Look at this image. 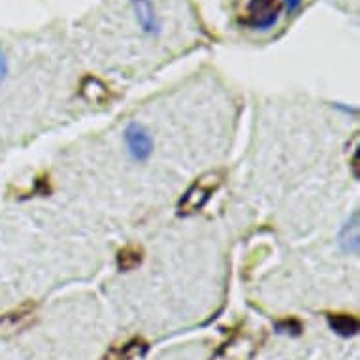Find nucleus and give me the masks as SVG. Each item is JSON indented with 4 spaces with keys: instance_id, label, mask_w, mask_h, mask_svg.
<instances>
[{
    "instance_id": "obj_1",
    "label": "nucleus",
    "mask_w": 360,
    "mask_h": 360,
    "mask_svg": "<svg viewBox=\"0 0 360 360\" xmlns=\"http://www.w3.org/2000/svg\"><path fill=\"white\" fill-rule=\"evenodd\" d=\"M221 184H223V174L221 172L204 174L200 179H196L195 184L191 185L184 198L177 202V215L191 217V215H196L198 212H202L210 202V198L217 193Z\"/></svg>"
},
{
    "instance_id": "obj_2",
    "label": "nucleus",
    "mask_w": 360,
    "mask_h": 360,
    "mask_svg": "<svg viewBox=\"0 0 360 360\" xmlns=\"http://www.w3.org/2000/svg\"><path fill=\"white\" fill-rule=\"evenodd\" d=\"M283 12V0H249L243 25L257 30H270L278 25Z\"/></svg>"
},
{
    "instance_id": "obj_3",
    "label": "nucleus",
    "mask_w": 360,
    "mask_h": 360,
    "mask_svg": "<svg viewBox=\"0 0 360 360\" xmlns=\"http://www.w3.org/2000/svg\"><path fill=\"white\" fill-rule=\"evenodd\" d=\"M124 142L129 148L130 157L138 162L148 160L153 153V138L148 132L146 127L138 123H130L124 130Z\"/></svg>"
},
{
    "instance_id": "obj_4",
    "label": "nucleus",
    "mask_w": 360,
    "mask_h": 360,
    "mask_svg": "<svg viewBox=\"0 0 360 360\" xmlns=\"http://www.w3.org/2000/svg\"><path fill=\"white\" fill-rule=\"evenodd\" d=\"M130 2H132L138 23H140L143 32H148V34H159L160 21L157 18V12H155V6L151 4V0H130Z\"/></svg>"
},
{
    "instance_id": "obj_5",
    "label": "nucleus",
    "mask_w": 360,
    "mask_h": 360,
    "mask_svg": "<svg viewBox=\"0 0 360 360\" xmlns=\"http://www.w3.org/2000/svg\"><path fill=\"white\" fill-rule=\"evenodd\" d=\"M79 93L89 104H106L110 101V89L104 82H101L98 77L87 76L82 82Z\"/></svg>"
},
{
    "instance_id": "obj_6",
    "label": "nucleus",
    "mask_w": 360,
    "mask_h": 360,
    "mask_svg": "<svg viewBox=\"0 0 360 360\" xmlns=\"http://www.w3.org/2000/svg\"><path fill=\"white\" fill-rule=\"evenodd\" d=\"M340 243L345 253H359L360 245V217L359 212L353 213V217L349 219L345 226L342 229V234H340Z\"/></svg>"
},
{
    "instance_id": "obj_7",
    "label": "nucleus",
    "mask_w": 360,
    "mask_h": 360,
    "mask_svg": "<svg viewBox=\"0 0 360 360\" xmlns=\"http://www.w3.org/2000/svg\"><path fill=\"white\" fill-rule=\"evenodd\" d=\"M142 248H138V245H127V248L119 251L117 268L121 272H130V270H134L136 266L142 264Z\"/></svg>"
},
{
    "instance_id": "obj_8",
    "label": "nucleus",
    "mask_w": 360,
    "mask_h": 360,
    "mask_svg": "<svg viewBox=\"0 0 360 360\" xmlns=\"http://www.w3.org/2000/svg\"><path fill=\"white\" fill-rule=\"evenodd\" d=\"M328 323L340 336H354L359 332V321L351 315H328Z\"/></svg>"
},
{
    "instance_id": "obj_9",
    "label": "nucleus",
    "mask_w": 360,
    "mask_h": 360,
    "mask_svg": "<svg viewBox=\"0 0 360 360\" xmlns=\"http://www.w3.org/2000/svg\"><path fill=\"white\" fill-rule=\"evenodd\" d=\"M30 315H32V311H30L29 307H23V309H19V311H13L10 313V315H6L4 319H0V325L6 326L10 330H18V328L23 326L25 321H29Z\"/></svg>"
},
{
    "instance_id": "obj_10",
    "label": "nucleus",
    "mask_w": 360,
    "mask_h": 360,
    "mask_svg": "<svg viewBox=\"0 0 360 360\" xmlns=\"http://www.w3.org/2000/svg\"><path fill=\"white\" fill-rule=\"evenodd\" d=\"M6 74H8V60H6V55H4V51H2V48H0V83L4 82Z\"/></svg>"
},
{
    "instance_id": "obj_11",
    "label": "nucleus",
    "mask_w": 360,
    "mask_h": 360,
    "mask_svg": "<svg viewBox=\"0 0 360 360\" xmlns=\"http://www.w3.org/2000/svg\"><path fill=\"white\" fill-rule=\"evenodd\" d=\"M285 6H287V12L295 13L302 6V0H285Z\"/></svg>"
}]
</instances>
